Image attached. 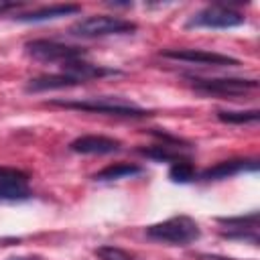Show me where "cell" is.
I'll return each instance as SVG.
<instances>
[{"instance_id": "30bf717a", "label": "cell", "mask_w": 260, "mask_h": 260, "mask_svg": "<svg viewBox=\"0 0 260 260\" xmlns=\"http://www.w3.org/2000/svg\"><path fill=\"white\" fill-rule=\"evenodd\" d=\"M122 148V142L118 138L102 136V134H85L75 140H71L69 150L77 154H112Z\"/></svg>"}, {"instance_id": "5b68a950", "label": "cell", "mask_w": 260, "mask_h": 260, "mask_svg": "<svg viewBox=\"0 0 260 260\" xmlns=\"http://www.w3.org/2000/svg\"><path fill=\"white\" fill-rule=\"evenodd\" d=\"M24 51L32 59H39V61H45V63H69V61L85 57L83 47H71V45L59 43V41H49V39L26 41Z\"/></svg>"}, {"instance_id": "8fae6325", "label": "cell", "mask_w": 260, "mask_h": 260, "mask_svg": "<svg viewBox=\"0 0 260 260\" xmlns=\"http://www.w3.org/2000/svg\"><path fill=\"white\" fill-rule=\"evenodd\" d=\"M242 171H258V160L256 158H230V160H221L213 167H207L205 171H201V179L203 181H221V179H230Z\"/></svg>"}, {"instance_id": "7a4b0ae2", "label": "cell", "mask_w": 260, "mask_h": 260, "mask_svg": "<svg viewBox=\"0 0 260 260\" xmlns=\"http://www.w3.org/2000/svg\"><path fill=\"white\" fill-rule=\"evenodd\" d=\"M146 236L150 240L169 244V246H187L195 240H199L201 230L199 223L189 215H173L158 223H152L146 228Z\"/></svg>"}, {"instance_id": "ac0fdd59", "label": "cell", "mask_w": 260, "mask_h": 260, "mask_svg": "<svg viewBox=\"0 0 260 260\" xmlns=\"http://www.w3.org/2000/svg\"><path fill=\"white\" fill-rule=\"evenodd\" d=\"M195 167L189 158H179L175 162H171V169H169V177L171 181L175 183H191L195 179Z\"/></svg>"}, {"instance_id": "ffe728a7", "label": "cell", "mask_w": 260, "mask_h": 260, "mask_svg": "<svg viewBox=\"0 0 260 260\" xmlns=\"http://www.w3.org/2000/svg\"><path fill=\"white\" fill-rule=\"evenodd\" d=\"M20 4L18 2H6V0H0V14H4V12H8V10H14V8H18Z\"/></svg>"}, {"instance_id": "277c9868", "label": "cell", "mask_w": 260, "mask_h": 260, "mask_svg": "<svg viewBox=\"0 0 260 260\" xmlns=\"http://www.w3.org/2000/svg\"><path fill=\"white\" fill-rule=\"evenodd\" d=\"M189 85L207 95H246L250 91L258 89V79H246V77H197V75H185Z\"/></svg>"}, {"instance_id": "4fadbf2b", "label": "cell", "mask_w": 260, "mask_h": 260, "mask_svg": "<svg viewBox=\"0 0 260 260\" xmlns=\"http://www.w3.org/2000/svg\"><path fill=\"white\" fill-rule=\"evenodd\" d=\"M77 12H81L79 4H51V6L30 10L26 14H16L14 20H18V22H45V20H55V18L77 14Z\"/></svg>"}, {"instance_id": "9a60e30c", "label": "cell", "mask_w": 260, "mask_h": 260, "mask_svg": "<svg viewBox=\"0 0 260 260\" xmlns=\"http://www.w3.org/2000/svg\"><path fill=\"white\" fill-rule=\"evenodd\" d=\"M144 169L140 165H134V162H114V165H108L104 167L102 171H98L93 175V181H118V179H126V177H134V175H140Z\"/></svg>"}, {"instance_id": "8992f818", "label": "cell", "mask_w": 260, "mask_h": 260, "mask_svg": "<svg viewBox=\"0 0 260 260\" xmlns=\"http://www.w3.org/2000/svg\"><path fill=\"white\" fill-rule=\"evenodd\" d=\"M246 22V16L230 6H221V4H211L201 8L199 12H195L189 20L187 26L189 28H234Z\"/></svg>"}, {"instance_id": "3957f363", "label": "cell", "mask_w": 260, "mask_h": 260, "mask_svg": "<svg viewBox=\"0 0 260 260\" xmlns=\"http://www.w3.org/2000/svg\"><path fill=\"white\" fill-rule=\"evenodd\" d=\"M138 26L136 22L122 18V16H110V14H93L87 18L77 20L71 28V37L79 39H100V37H112V35H130Z\"/></svg>"}, {"instance_id": "7402d4cb", "label": "cell", "mask_w": 260, "mask_h": 260, "mask_svg": "<svg viewBox=\"0 0 260 260\" xmlns=\"http://www.w3.org/2000/svg\"><path fill=\"white\" fill-rule=\"evenodd\" d=\"M8 260H41V258L39 256H12Z\"/></svg>"}, {"instance_id": "e0dca14e", "label": "cell", "mask_w": 260, "mask_h": 260, "mask_svg": "<svg viewBox=\"0 0 260 260\" xmlns=\"http://www.w3.org/2000/svg\"><path fill=\"white\" fill-rule=\"evenodd\" d=\"M260 118L258 110H219L217 120L223 124H256Z\"/></svg>"}, {"instance_id": "d6986e66", "label": "cell", "mask_w": 260, "mask_h": 260, "mask_svg": "<svg viewBox=\"0 0 260 260\" xmlns=\"http://www.w3.org/2000/svg\"><path fill=\"white\" fill-rule=\"evenodd\" d=\"M95 256L98 260H134L126 250L118 246H100L95 248Z\"/></svg>"}, {"instance_id": "7c38bea8", "label": "cell", "mask_w": 260, "mask_h": 260, "mask_svg": "<svg viewBox=\"0 0 260 260\" xmlns=\"http://www.w3.org/2000/svg\"><path fill=\"white\" fill-rule=\"evenodd\" d=\"M61 73H67V75L75 77L77 81L85 83L89 79H100V77H108V75H120L122 71L112 69V67H104V65H93V63H87L83 59H75V61L63 63L61 65Z\"/></svg>"}, {"instance_id": "9c48e42d", "label": "cell", "mask_w": 260, "mask_h": 260, "mask_svg": "<svg viewBox=\"0 0 260 260\" xmlns=\"http://www.w3.org/2000/svg\"><path fill=\"white\" fill-rule=\"evenodd\" d=\"M32 193L28 189V175L20 169L0 167V199L2 201H24Z\"/></svg>"}, {"instance_id": "2e32d148", "label": "cell", "mask_w": 260, "mask_h": 260, "mask_svg": "<svg viewBox=\"0 0 260 260\" xmlns=\"http://www.w3.org/2000/svg\"><path fill=\"white\" fill-rule=\"evenodd\" d=\"M138 152L142 156L158 160V162H175V160L183 158L177 144H169V142H160V144H154V146H148V148H138Z\"/></svg>"}, {"instance_id": "5bb4252c", "label": "cell", "mask_w": 260, "mask_h": 260, "mask_svg": "<svg viewBox=\"0 0 260 260\" xmlns=\"http://www.w3.org/2000/svg\"><path fill=\"white\" fill-rule=\"evenodd\" d=\"M81 81L67 73H51V75H39L35 79H28L26 91L39 93V91H49V89H65V87H75Z\"/></svg>"}, {"instance_id": "ba28073f", "label": "cell", "mask_w": 260, "mask_h": 260, "mask_svg": "<svg viewBox=\"0 0 260 260\" xmlns=\"http://www.w3.org/2000/svg\"><path fill=\"white\" fill-rule=\"evenodd\" d=\"M217 223L228 228L221 232L228 240H244L254 246H258V211H252L248 215H232V217H217Z\"/></svg>"}, {"instance_id": "6da1fadb", "label": "cell", "mask_w": 260, "mask_h": 260, "mask_svg": "<svg viewBox=\"0 0 260 260\" xmlns=\"http://www.w3.org/2000/svg\"><path fill=\"white\" fill-rule=\"evenodd\" d=\"M53 106L67 108V110H79V112H91V114H106L116 118H148L154 112L140 108L132 102L118 100V98H87V100H51Z\"/></svg>"}, {"instance_id": "44dd1931", "label": "cell", "mask_w": 260, "mask_h": 260, "mask_svg": "<svg viewBox=\"0 0 260 260\" xmlns=\"http://www.w3.org/2000/svg\"><path fill=\"white\" fill-rule=\"evenodd\" d=\"M197 260H234V258H225V256H215V254H195Z\"/></svg>"}, {"instance_id": "52a82bcc", "label": "cell", "mask_w": 260, "mask_h": 260, "mask_svg": "<svg viewBox=\"0 0 260 260\" xmlns=\"http://www.w3.org/2000/svg\"><path fill=\"white\" fill-rule=\"evenodd\" d=\"M160 57L173 59V61H185L193 65H205V67H236L240 61L236 57L215 53V51H205V49H165L160 51Z\"/></svg>"}]
</instances>
